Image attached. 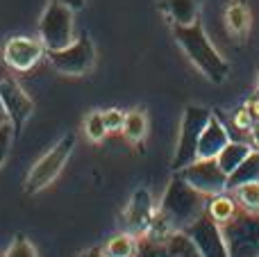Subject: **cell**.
Listing matches in <instances>:
<instances>
[{
  "label": "cell",
  "mask_w": 259,
  "mask_h": 257,
  "mask_svg": "<svg viewBox=\"0 0 259 257\" xmlns=\"http://www.w3.org/2000/svg\"><path fill=\"white\" fill-rule=\"evenodd\" d=\"M3 123H7V112H5L3 100H0V125H3Z\"/></svg>",
  "instance_id": "1f68e13d"
},
{
  "label": "cell",
  "mask_w": 259,
  "mask_h": 257,
  "mask_svg": "<svg viewBox=\"0 0 259 257\" xmlns=\"http://www.w3.org/2000/svg\"><path fill=\"white\" fill-rule=\"evenodd\" d=\"M257 89H259V82H257Z\"/></svg>",
  "instance_id": "d6a6232c"
},
{
  "label": "cell",
  "mask_w": 259,
  "mask_h": 257,
  "mask_svg": "<svg viewBox=\"0 0 259 257\" xmlns=\"http://www.w3.org/2000/svg\"><path fill=\"white\" fill-rule=\"evenodd\" d=\"M14 137H16V135H14V127L9 125V121L3 123V125H0V166H3L5 159H7Z\"/></svg>",
  "instance_id": "d4e9b609"
},
{
  "label": "cell",
  "mask_w": 259,
  "mask_h": 257,
  "mask_svg": "<svg viewBox=\"0 0 259 257\" xmlns=\"http://www.w3.org/2000/svg\"><path fill=\"white\" fill-rule=\"evenodd\" d=\"M44 53L46 48L41 41H34L30 36H12V39H7V44L3 48V59L9 68L25 73L41 62Z\"/></svg>",
  "instance_id": "7c38bea8"
},
{
  "label": "cell",
  "mask_w": 259,
  "mask_h": 257,
  "mask_svg": "<svg viewBox=\"0 0 259 257\" xmlns=\"http://www.w3.org/2000/svg\"><path fill=\"white\" fill-rule=\"evenodd\" d=\"M148 132V121H146V114L134 109V112L125 114V123H123V135L127 137V141L132 144H141L143 137Z\"/></svg>",
  "instance_id": "44dd1931"
},
{
  "label": "cell",
  "mask_w": 259,
  "mask_h": 257,
  "mask_svg": "<svg viewBox=\"0 0 259 257\" xmlns=\"http://www.w3.org/2000/svg\"><path fill=\"white\" fill-rule=\"evenodd\" d=\"M209 116H211V112L207 107L189 105V107L184 109L178 148H175L173 162H170L173 171H182L184 166H189V164H193L198 159V141H200V135H202V130H205Z\"/></svg>",
  "instance_id": "277c9868"
},
{
  "label": "cell",
  "mask_w": 259,
  "mask_h": 257,
  "mask_svg": "<svg viewBox=\"0 0 259 257\" xmlns=\"http://www.w3.org/2000/svg\"><path fill=\"white\" fill-rule=\"evenodd\" d=\"M134 257H200L184 232H152L148 230L139 241Z\"/></svg>",
  "instance_id": "52a82bcc"
},
{
  "label": "cell",
  "mask_w": 259,
  "mask_h": 257,
  "mask_svg": "<svg viewBox=\"0 0 259 257\" xmlns=\"http://www.w3.org/2000/svg\"><path fill=\"white\" fill-rule=\"evenodd\" d=\"M184 235L193 241V246H196L200 257H230L228 246H225V239H223V232H221V226L209 214H202L198 221H193L191 226L184 230Z\"/></svg>",
  "instance_id": "30bf717a"
},
{
  "label": "cell",
  "mask_w": 259,
  "mask_h": 257,
  "mask_svg": "<svg viewBox=\"0 0 259 257\" xmlns=\"http://www.w3.org/2000/svg\"><path fill=\"white\" fill-rule=\"evenodd\" d=\"M234 191L239 196L241 209H246V212H259V182H248V185H241Z\"/></svg>",
  "instance_id": "7402d4cb"
},
{
  "label": "cell",
  "mask_w": 259,
  "mask_h": 257,
  "mask_svg": "<svg viewBox=\"0 0 259 257\" xmlns=\"http://www.w3.org/2000/svg\"><path fill=\"white\" fill-rule=\"evenodd\" d=\"M248 182H259V150H252L237 168L228 176V191L239 189Z\"/></svg>",
  "instance_id": "e0dca14e"
},
{
  "label": "cell",
  "mask_w": 259,
  "mask_h": 257,
  "mask_svg": "<svg viewBox=\"0 0 259 257\" xmlns=\"http://www.w3.org/2000/svg\"><path fill=\"white\" fill-rule=\"evenodd\" d=\"M237 203H234L232 196H228L223 191V194H216L211 196V200L207 203V214H209L211 219H214L219 226H223V223H228L230 219L237 214Z\"/></svg>",
  "instance_id": "d6986e66"
},
{
  "label": "cell",
  "mask_w": 259,
  "mask_h": 257,
  "mask_svg": "<svg viewBox=\"0 0 259 257\" xmlns=\"http://www.w3.org/2000/svg\"><path fill=\"white\" fill-rule=\"evenodd\" d=\"M173 34L178 39L180 48L184 50L193 66L202 73L209 82L221 84L228 80L230 75V64L221 57V53L211 46L207 32L202 30L200 23H191V25H173Z\"/></svg>",
  "instance_id": "7a4b0ae2"
},
{
  "label": "cell",
  "mask_w": 259,
  "mask_h": 257,
  "mask_svg": "<svg viewBox=\"0 0 259 257\" xmlns=\"http://www.w3.org/2000/svg\"><path fill=\"white\" fill-rule=\"evenodd\" d=\"M155 205H152V196L148 189H137L130 200L125 217H123V228L130 235H146L150 230L152 221H155Z\"/></svg>",
  "instance_id": "4fadbf2b"
},
{
  "label": "cell",
  "mask_w": 259,
  "mask_h": 257,
  "mask_svg": "<svg viewBox=\"0 0 259 257\" xmlns=\"http://www.w3.org/2000/svg\"><path fill=\"white\" fill-rule=\"evenodd\" d=\"M202 0H159V12L170 18L173 25H191L200 16Z\"/></svg>",
  "instance_id": "9a60e30c"
},
{
  "label": "cell",
  "mask_w": 259,
  "mask_h": 257,
  "mask_svg": "<svg viewBox=\"0 0 259 257\" xmlns=\"http://www.w3.org/2000/svg\"><path fill=\"white\" fill-rule=\"evenodd\" d=\"M73 148H75V137L64 135L62 139L32 166L30 176L25 178V194H39V191H44L48 185H53V180L62 173V168L66 166Z\"/></svg>",
  "instance_id": "5b68a950"
},
{
  "label": "cell",
  "mask_w": 259,
  "mask_h": 257,
  "mask_svg": "<svg viewBox=\"0 0 259 257\" xmlns=\"http://www.w3.org/2000/svg\"><path fill=\"white\" fill-rule=\"evenodd\" d=\"M193 189H198L205 196H216L228 191V173L219 166L216 159H196L193 164L184 166L182 171H178Z\"/></svg>",
  "instance_id": "ba28073f"
},
{
  "label": "cell",
  "mask_w": 259,
  "mask_h": 257,
  "mask_svg": "<svg viewBox=\"0 0 259 257\" xmlns=\"http://www.w3.org/2000/svg\"><path fill=\"white\" fill-rule=\"evenodd\" d=\"M225 27L234 41H246L250 32V12L243 3H232L225 9Z\"/></svg>",
  "instance_id": "2e32d148"
},
{
  "label": "cell",
  "mask_w": 259,
  "mask_h": 257,
  "mask_svg": "<svg viewBox=\"0 0 259 257\" xmlns=\"http://www.w3.org/2000/svg\"><path fill=\"white\" fill-rule=\"evenodd\" d=\"M57 3L66 5V7H71L73 12H80L82 7H84V0H57Z\"/></svg>",
  "instance_id": "83f0119b"
},
{
  "label": "cell",
  "mask_w": 259,
  "mask_h": 257,
  "mask_svg": "<svg viewBox=\"0 0 259 257\" xmlns=\"http://www.w3.org/2000/svg\"><path fill=\"white\" fill-rule=\"evenodd\" d=\"M250 148L252 150H259V123L250 130Z\"/></svg>",
  "instance_id": "f1b7e54d"
},
{
  "label": "cell",
  "mask_w": 259,
  "mask_h": 257,
  "mask_svg": "<svg viewBox=\"0 0 259 257\" xmlns=\"http://www.w3.org/2000/svg\"><path fill=\"white\" fill-rule=\"evenodd\" d=\"M0 100H3V107L7 112V121L14 127V135L23 130V125L27 123V118L34 112V103L32 98L12 80H3L0 82Z\"/></svg>",
  "instance_id": "8fae6325"
},
{
  "label": "cell",
  "mask_w": 259,
  "mask_h": 257,
  "mask_svg": "<svg viewBox=\"0 0 259 257\" xmlns=\"http://www.w3.org/2000/svg\"><path fill=\"white\" fill-rule=\"evenodd\" d=\"M137 248H139V239L134 235H118L114 239H109L103 248V255L105 257H134L137 255Z\"/></svg>",
  "instance_id": "ffe728a7"
},
{
  "label": "cell",
  "mask_w": 259,
  "mask_h": 257,
  "mask_svg": "<svg viewBox=\"0 0 259 257\" xmlns=\"http://www.w3.org/2000/svg\"><path fill=\"white\" fill-rule=\"evenodd\" d=\"M48 59L57 71L66 73V75H82V73H87L94 66L96 50L94 44L89 41V36H80L73 44H68L66 48L50 50Z\"/></svg>",
  "instance_id": "9c48e42d"
},
{
  "label": "cell",
  "mask_w": 259,
  "mask_h": 257,
  "mask_svg": "<svg viewBox=\"0 0 259 257\" xmlns=\"http://www.w3.org/2000/svg\"><path fill=\"white\" fill-rule=\"evenodd\" d=\"M248 107H250V109H252V114H255V116L259 118V96L250 100V105H248Z\"/></svg>",
  "instance_id": "f546056e"
},
{
  "label": "cell",
  "mask_w": 259,
  "mask_h": 257,
  "mask_svg": "<svg viewBox=\"0 0 259 257\" xmlns=\"http://www.w3.org/2000/svg\"><path fill=\"white\" fill-rule=\"evenodd\" d=\"M250 153H252L250 144H243V141H230V144L219 153L216 162H219V166L230 176V173H232Z\"/></svg>",
  "instance_id": "ac0fdd59"
},
{
  "label": "cell",
  "mask_w": 259,
  "mask_h": 257,
  "mask_svg": "<svg viewBox=\"0 0 259 257\" xmlns=\"http://www.w3.org/2000/svg\"><path fill=\"white\" fill-rule=\"evenodd\" d=\"M73 9L66 7V5L53 3L46 7L44 16H41L39 23V34H41V44L44 48L48 50H59V48H66L68 44H73Z\"/></svg>",
  "instance_id": "8992f818"
},
{
  "label": "cell",
  "mask_w": 259,
  "mask_h": 257,
  "mask_svg": "<svg viewBox=\"0 0 259 257\" xmlns=\"http://www.w3.org/2000/svg\"><path fill=\"white\" fill-rule=\"evenodd\" d=\"M230 144V135L219 116L211 114L198 141V159H216L219 153Z\"/></svg>",
  "instance_id": "5bb4252c"
},
{
  "label": "cell",
  "mask_w": 259,
  "mask_h": 257,
  "mask_svg": "<svg viewBox=\"0 0 259 257\" xmlns=\"http://www.w3.org/2000/svg\"><path fill=\"white\" fill-rule=\"evenodd\" d=\"M82 257H105L103 255V250H98V248H94V250H89V253H84Z\"/></svg>",
  "instance_id": "4dcf8cb0"
},
{
  "label": "cell",
  "mask_w": 259,
  "mask_h": 257,
  "mask_svg": "<svg viewBox=\"0 0 259 257\" xmlns=\"http://www.w3.org/2000/svg\"><path fill=\"white\" fill-rule=\"evenodd\" d=\"M230 257H259V212L241 209L221 226Z\"/></svg>",
  "instance_id": "3957f363"
},
{
  "label": "cell",
  "mask_w": 259,
  "mask_h": 257,
  "mask_svg": "<svg viewBox=\"0 0 259 257\" xmlns=\"http://www.w3.org/2000/svg\"><path fill=\"white\" fill-rule=\"evenodd\" d=\"M84 132L91 141H103L107 135V127H105L103 114H89L84 121Z\"/></svg>",
  "instance_id": "603a6c76"
},
{
  "label": "cell",
  "mask_w": 259,
  "mask_h": 257,
  "mask_svg": "<svg viewBox=\"0 0 259 257\" xmlns=\"http://www.w3.org/2000/svg\"><path fill=\"white\" fill-rule=\"evenodd\" d=\"M255 121H259V118L252 114V109L250 107H241V109H237V114H234V123H237L241 130H248L250 132L252 127L257 125Z\"/></svg>",
  "instance_id": "484cf974"
},
{
  "label": "cell",
  "mask_w": 259,
  "mask_h": 257,
  "mask_svg": "<svg viewBox=\"0 0 259 257\" xmlns=\"http://www.w3.org/2000/svg\"><path fill=\"white\" fill-rule=\"evenodd\" d=\"M103 121H105V127H107V132L123 130L125 114H123L121 109H109V112H103Z\"/></svg>",
  "instance_id": "4316f807"
},
{
  "label": "cell",
  "mask_w": 259,
  "mask_h": 257,
  "mask_svg": "<svg viewBox=\"0 0 259 257\" xmlns=\"http://www.w3.org/2000/svg\"><path fill=\"white\" fill-rule=\"evenodd\" d=\"M5 257H36V250H34V246L27 241V237L16 235Z\"/></svg>",
  "instance_id": "cb8c5ba5"
},
{
  "label": "cell",
  "mask_w": 259,
  "mask_h": 257,
  "mask_svg": "<svg viewBox=\"0 0 259 257\" xmlns=\"http://www.w3.org/2000/svg\"><path fill=\"white\" fill-rule=\"evenodd\" d=\"M207 214V196L193 189L180 173L170 178L161 205L155 214L152 232H184L193 221Z\"/></svg>",
  "instance_id": "6da1fadb"
}]
</instances>
